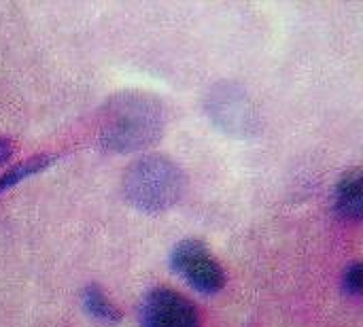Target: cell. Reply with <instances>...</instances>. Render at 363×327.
<instances>
[{"label":"cell","instance_id":"obj_1","mask_svg":"<svg viewBox=\"0 0 363 327\" xmlns=\"http://www.w3.org/2000/svg\"><path fill=\"white\" fill-rule=\"evenodd\" d=\"M168 113L160 98L138 89L111 96L98 117V143L113 153L143 151L155 145L166 130Z\"/></svg>","mask_w":363,"mask_h":327},{"label":"cell","instance_id":"obj_2","mask_svg":"<svg viewBox=\"0 0 363 327\" xmlns=\"http://www.w3.org/2000/svg\"><path fill=\"white\" fill-rule=\"evenodd\" d=\"M187 189L185 172L166 155H145L128 166L121 179L123 198L145 213H162L181 202Z\"/></svg>","mask_w":363,"mask_h":327},{"label":"cell","instance_id":"obj_3","mask_svg":"<svg viewBox=\"0 0 363 327\" xmlns=\"http://www.w3.org/2000/svg\"><path fill=\"white\" fill-rule=\"evenodd\" d=\"M206 113L223 132L245 138L259 130V115L251 98L236 83H217L208 89Z\"/></svg>","mask_w":363,"mask_h":327},{"label":"cell","instance_id":"obj_4","mask_svg":"<svg viewBox=\"0 0 363 327\" xmlns=\"http://www.w3.org/2000/svg\"><path fill=\"white\" fill-rule=\"evenodd\" d=\"M172 268L200 294H217L225 285V272L204 243L187 238L170 255Z\"/></svg>","mask_w":363,"mask_h":327},{"label":"cell","instance_id":"obj_5","mask_svg":"<svg viewBox=\"0 0 363 327\" xmlns=\"http://www.w3.org/2000/svg\"><path fill=\"white\" fill-rule=\"evenodd\" d=\"M140 327H200V313L183 294L155 287L140 304Z\"/></svg>","mask_w":363,"mask_h":327},{"label":"cell","instance_id":"obj_6","mask_svg":"<svg viewBox=\"0 0 363 327\" xmlns=\"http://www.w3.org/2000/svg\"><path fill=\"white\" fill-rule=\"evenodd\" d=\"M336 209L345 219L359 221L362 217V172L353 168L345 172L336 189Z\"/></svg>","mask_w":363,"mask_h":327},{"label":"cell","instance_id":"obj_7","mask_svg":"<svg viewBox=\"0 0 363 327\" xmlns=\"http://www.w3.org/2000/svg\"><path fill=\"white\" fill-rule=\"evenodd\" d=\"M53 160H55V155L40 153V155H34V157H30V160H26V162H21V164H15L13 168H9V170L0 177V194L6 192V189H11V187L17 185L19 181L28 179V177H32V174L43 172L45 168H49V166L53 164Z\"/></svg>","mask_w":363,"mask_h":327},{"label":"cell","instance_id":"obj_8","mask_svg":"<svg viewBox=\"0 0 363 327\" xmlns=\"http://www.w3.org/2000/svg\"><path fill=\"white\" fill-rule=\"evenodd\" d=\"M83 306H85V311L91 317H96V319H100L104 323H117V321H121L119 309L102 294V289L98 285H89V287L83 289Z\"/></svg>","mask_w":363,"mask_h":327},{"label":"cell","instance_id":"obj_9","mask_svg":"<svg viewBox=\"0 0 363 327\" xmlns=\"http://www.w3.org/2000/svg\"><path fill=\"white\" fill-rule=\"evenodd\" d=\"M345 292L351 296L362 294V264L355 262L345 270Z\"/></svg>","mask_w":363,"mask_h":327},{"label":"cell","instance_id":"obj_10","mask_svg":"<svg viewBox=\"0 0 363 327\" xmlns=\"http://www.w3.org/2000/svg\"><path fill=\"white\" fill-rule=\"evenodd\" d=\"M13 149H15L13 140H9V138H0V164H4V162L11 157Z\"/></svg>","mask_w":363,"mask_h":327}]
</instances>
